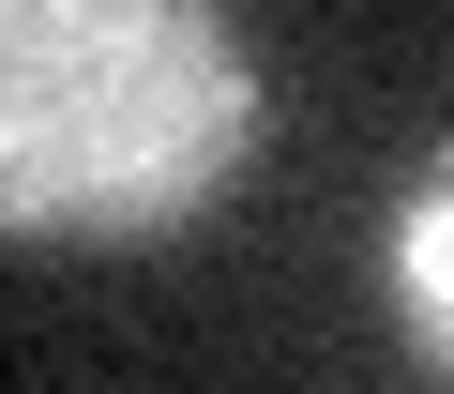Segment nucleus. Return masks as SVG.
<instances>
[{"mask_svg": "<svg viewBox=\"0 0 454 394\" xmlns=\"http://www.w3.org/2000/svg\"><path fill=\"white\" fill-rule=\"evenodd\" d=\"M227 0H0V243H167L258 167Z\"/></svg>", "mask_w": 454, "mask_h": 394, "instance_id": "obj_1", "label": "nucleus"}, {"mask_svg": "<svg viewBox=\"0 0 454 394\" xmlns=\"http://www.w3.org/2000/svg\"><path fill=\"white\" fill-rule=\"evenodd\" d=\"M379 288H394L409 349L454 379V137L409 152V182H394V213H379Z\"/></svg>", "mask_w": 454, "mask_h": 394, "instance_id": "obj_2", "label": "nucleus"}]
</instances>
